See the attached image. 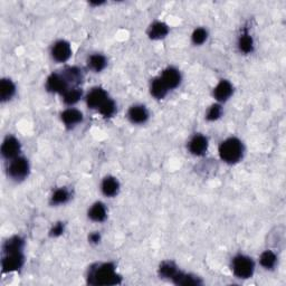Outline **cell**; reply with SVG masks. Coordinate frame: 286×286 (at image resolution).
Segmentation results:
<instances>
[{"label":"cell","instance_id":"30bf717a","mask_svg":"<svg viewBox=\"0 0 286 286\" xmlns=\"http://www.w3.org/2000/svg\"><path fill=\"white\" fill-rule=\"evenodd\" d=\"M160 79L162 80V82L165 84V86L168 87V90H175V88L178 87L181 83V74L179 70H177L176 67H167L162 74L160 75Z\"/></svg>","mask_w":286,"mask_h":286},{"label":"cell","instance_id":"52a82bcc","mask_svg":"<svg viewBox=\"0 0 286 286\" xmlns=\"http://www.w3.org/2000/svg\"><path fill=\"white\" fill-rule=\"evenodd\" d=\"M20 150H22V145H20L17 138L13 137V135H8V137L5 138L2 144V154L5 159L10 161L19 157Z\"/></svg>","mask_w":286,"mask_h":286},{"label":"cell","instance_id":"4316f807","mask_svg":"<svg viewBox=\"0 0 286 286\" xmlns=\"http://www.w3.org/2000/svg\"><path fill=\"white\" fill-rule=\"evenodd\" d=\"M71 199V192L66 188H59L54 191V194L50 197V204L54 206L64 205Z\"/></svg>","mask_w":286,"mask_h":286},{"label":"cell","instance_id":"d4e9b609","mask_svg":"<svg viewBox=\"0 0 286 286\" xmlns=\"http://www.w3.org/2000/svg\"><path fill=\"white\" fill-rule=\"evenodd\" d=\"M173 282L176 285H184V286L201 284V280L199 277L194 276V275H190V274H186L183 272H179L178 274H177L176 277L173 279Z\"/></svg>","mask_w":286,"mask_h":286},{"label":"cell","instance_id":"5b68a950","mask_svg":"<svg viewBox=\"0 0 286 286\" xmlns=\"http://www.w3.org/2000/svg\"><path fill=\"white\" fill-rule=\"evenodd\" d=\"M25 256L23 252L5 253L2 261V267L4 273L17 272L24 266Z\"/></svg>","mask_w":286,"mask_h":286},{"label":"cell","instance_id":"d6a6232c","mask_svg":"<svg viewBox=\"0 0 286 286\" xmlns=\"http://www.w3.org/2000/svg\"><path fill=\"white\" fill-rule=\"evenodd\" d=\"M88 241L91 244H98L101 241V235L98 233H92L90 237H88Z\"/></svg>","mask_w":286,"mask_h":286},{"label":"cell","instance_id":"ac0fdd59","mask_svg":"<svg viewBox=\"0 0 286 286\" xmlns=\"http://www.w3.org/2000/svg\"><path fill=\"white\" fill-rule=\"evenodd\" d=\"M169 34V27L162 22H155L148 29V36L152 40H160L167 37Z\"/></svg>","mask_w":286,"mask_h":286},{"label":"cell","instance_id":"5bb4252c","mask_svg":"<svg viewBox=\"0 0 286 286\" xmlns=\"http://www.w3.org/2000/svg\"><path fill=\"white\" fill-rule=\"evenodd\" d=\"M61 119L67 128L72 129L83 121V113L80 110H77V108L70 107L62 112Z\"/></svg>","mask_w":286,"mask_h":286},{"label":"cell","instance_id":"8992f818","mask_svg":"<svg viewBox=\"0 0 286 286\" xmlns=\"http://www.w3.org/2000/svg\"><path fill=\"white\" fill-rule=\"evenodd\" d=\"M50 55L59 63H65L69 61L72 56V47L69 41L64 39L57 40L56 43L51 46Z\"/></svg>","mask_w":286,"mask_h":286},{"label":"cell","instance_id":"9c48e42d","mask_svg":"<svg viewBox=\"0 0 286 286\" xmlns=\"http://www.w3.org/2000/svg\"><path fill=\"white\" fill-rule=\"evenodd\" d=\"M108 98L107 92L102 87H93L85 96L87 106L93 110H97L102 104Z\"/></svg>","mask_w":286,"mask_h":286},{"label":"cell","instance_id":"7c38bea8","mask_svg":"<svg viewBox=\"0 0 286 286\" xmlns=\"http://www.w3.org/2000/svg\"><path fill=\"white\" fill-rule=\"evenodd\" d=\"M208 139L202 134H195L188 143V149L191 154L200 157L204 155L208 150Z\"/></svg>","mask_w":286,"mask_h":286},{"label":"cell","instance_id":"4dcf8cb0","mask_svg":"<svg viewBox=\"0 0 286 286\" xmlns=\"http://www.w3.org/2000/svg\"><path fill=\"white\" fill-rule=\"evenodd\" d=\"M222 116V107L220 104H212V105L208 108V111L206 113V119L208 121L214 122L217 121L218 119H220V117Z\"/></svg>","mask_w":286,"mask_h":286},{"label":"cell","instance_id":"cb8c5ba5","mask_svg":"<svg viewBox=\"0 0 286 286\" xmlns=\"http://www.w3.org/2000/svg\"><path fill=\"white\" fill-rule=\"evenodd\" d=\"M179 272H180L179 268L177 267L176 264L173 262H163L159 267L160 276L169 280H173Z\"/></svg>","mask_w":286,"mask_h":286},{"label":"cell","instance_id":"1f68e13d","mask_svg":"<svg viewBox=\"0 0 286 286\" xmlns=\"http://www.w3.org/2000/svg\"><path fill=\"white\" fill-rule=\"evenodd\" d=\"M64 231H65L64 222L59 221V222H56L53 227H51V230L49 231V236L50 237H60L61 235H63Z\"/></svg>","mask_w":286,"mask_h":286},{"label":"cell","instance_id":"6da1fadb","mask_svg":"<svg viewBox=\"0 0 286 286\" xmlns=\"http://www.w3.org/2000/svg\"><path fill=\"white\" fill-rule=\"evenodd\" d=\"M122 282V277L117 273L112 263H101L92 265L87 273V283L95 286L118 285Z\"/></svg>","mask_w":286,"mask_h":286},{"label":"cell","instance_id":"d6986e66","mask_svg":"<svg viewBox=\"0 0 286 286\" xmlns=\"http://www.w3.org/2000/svg\"><path fill=\"white\" fill-rule=\"evenodd\" d=\"M16 93V85L9 79H3L0 82V101L7 102L12 100Z\"/></svg>","mask_w":286,"mask_h":286},{"label":"cell","instance_id":"277c9868","mask_svg":"<svg viewBox=\"0 0 286 286\" xmlns=\"http://www.w3.org/2000/svg\"><path fill=\"white\" fill-rule=\"evenodd\" d=\"M29 170L30 167L28 160L19 155V157L10 160L8 165V176L14 180L22 181L27 178Z\"/></svg>","mask_w":286,"mask_h":286},{"label":"cell","instance_id":"4fadbf2b","mask_svg":"<svg viewBox=\"0 0 286 286\" xmlns=\"http://www.w3.org/2000/svg\"><path fill=\"white\" fill-rule=\"evenodd\" d=\"M234 93V86L230 81L221 80L214 88V97L218 102H226L230 100Z\"/></svg>","mask_w":286,"mask_h":286},{"label":"cell","instance_id":"484cf974","mask_svg":"<svg viewBox=\"0 0 286 286\" xmlns=\"http://www.w3.org/2000/svg\"><path fill=\"white\" fill-rule=\"evenodd\" d=\"M83 96V92L79 86L75 87H70L64 94H63V101L66 105H74L77 102H79Z\"/></svg>","mask_w":286,"mask_h":286},{"label":"cell","instance_id":"2e32d148","mask_svg":"<svg viewBox=\"0 0 286 286\" xmlns=\"http://www.w3.org/2000/svg\"><path fill=\"white\" fill-rule=\"evenodd\" d=\"M101 190L103 192L104 196L106 197H116L119 194L120 190V183L116 177L107 176L103 179L101 184Z\"/></svg>","mask_w":286,"mask_h":286},{"label":"cell","instance_id":"f546056e","mask_svg":"<svg viewBox=\"0 0 286 286\" xmlns=\"http://www.w3.org/2000/svg\"><path fill=\"white\" fill-rule=\"evenodd\" d=\"M208 39V32L207 29L199 27V28H196L194 30V33L191 35V40L192 43L197 46H200L205 43V41Z\"/></svg>","mask_w":286,"mask_h":286},{"label":"cell","instance_id":"7a4b0ae2","mask_svg":"<svg viewBox=\"0 0 286 286\" xmlns=\"http://www.w3.org/2000/svg\"><path fill=\"white\" fill-rule=\"evenodd\" d=\"M244 144L237 138H228L222 141L218 149L220 159L228 164H234L239 162L244 155Z\"/></svg>","mask_w":286,"mask_h":286},{"label":"cell","instance_id":"e0dca14e","mask_svg":"<svg viewBox=\"0 0 286 286\" xmlns=\"http://www.w3.org/2000/svg\"><path fill=\"white\" fill-rule=\"evenodd\" d=\"M87 215L91 220L95 222H102L106 219L107 209L103 202L97 201L91 206L90 209H88Z\"/></svg>","mask_w":286,"mask_h":286},{"label":"cell","instance_id":"7402d4cb","mask_svg":"<svg viewBox=\"0 0 286 286\" xmlns=\"http://www.w3.org/2000/svg\"><path fill=\"white\" fill-rule=\"evenodd\" d=\"M87 65L93 72L100 73L105 69L107 65L106 57L102 54H93L88 57Z\"/></svg>","mask_w":286,"mask_h":286},{"label":"cell","instance_id":"f1b7e54d","mask_svg":"<svg viewBox=\"0 0 286 286\" xmlns=\"http://www.w3.org/2000/svg\"><path fill=\"white\" fill-rule=\"evenodd\" d=\"M97 111L100 112L101 116H103L104 118H112L117 112V104L112 98L108 97L107 100L97 108Z\"/></svg>","mask_w":286,"mask_h":286},{"label":"cell","instance_id":"603a6c76","mask_svg":"<svg viewBox=\"0 0 286 286\" xmlns=\"http://www.w3.org/2000/svg\"><path fill=\"white\" fill-rule=\"evenodd\" d=\"M24 246H25V242L22 237L13 236L5 242L3 251L4 254L12 253V252H23Z\"/></svg>","mask_w":286,"mask_h":286},{"label":"cell","instance_id":"8fae6325","mask_svg":"<svg viewBox=\"0 0 286 286\" xmlns=\"http://www.w3.org/2000/svg\"><path fill=\"white\" fill-rule=\"evenodd\" d=\"M149 117L148 108L141 104L132 105L128 111V119L133 124H144L149 120Z\"/></svg>","mask_w":286,"mask_h":286},{"label":"cell","instance_id":"3957f363","mask_svg":"<svg viewBox=\"0 0 286 286\" xmlns=\"http://www.w3.org/2000/svg\"><path fill=\"white\" fill-rule=\"evenodd\" d=\"M232 269L236 277L242 279L251 278L255 272V263L246 255L238 254L232 261Z\"/></svg>","mask_w":286,"mask_h":286},{"label":"cell","instance_id":"83f0119b","mask_svg":"<svg viewBox=\"0 0 286 286\" xmlns=\"http://www.w3.org/2000/svg\"><path fill=\"white\" fill-rule=\"evenodd\" d=\"M259 263L265 269H273L277 264V256L273 251H265L261 254Z\"/></svg>","mask_w":286,"mask_h":286},{"label":"cell","instance_id":"ffe728a7","mask_svg":"<svg viewBox=\"0 0 286 286\" xmlns=\"http://www.w3.org/2000/svg\"><path fill=\"white\" fill-rule=\"evenodd\" d=\"M150 92H151V95L154 98H157V100H162V98L167 96L169 90L159 76V77H155V79H153V81L151 82V85H150Z\"/></svg>","mask_w":286,"mask_h":286},{"label":"cell","instance_id":"44dd1931","mask_svg":"<svg viewBox=\"0 0 286 286\" xmlns=\"http://www.w3.org/2000/svg\"><path fill=\"white\" fill-rule=\"evenodd\" d=\"M238 49L244 54H251L254 50V39L247 29H244L238 38Z\"/></svg>","mask_w":286,"mask_h":286},{"label":"cell","instance_id":"ba28073f","mask_svg":"<svg viewBox=\"0 0 286 286\" xmlns=\"http://www.w3.org/2000/svg\"><path fill=\"white\" fill-rule=\"evenodd\" d=\"M70 86L62 74L59 73H53L50 74L47 80H46V90L50 93H56V94H62L69 90Z\"/></svg>","mask_w":286,"mask_h":286},{"label":"cell","instance_id":"9a60e30c","mask_svg":"<svg viewBox=\"0 0 286 286\" xmlns=\"http://www.w3.org/2000/svg\"><path fill=\"white\" fill-rule=\"evenodd\" d=\"M65 81L67 82L69 86L72 85V87H75L77 85H80L83 82V73L82 70L79 69L76 66H67L64 69V71L61 73Z\"/></svg>","mask_w":286,"mask_h":286}]
</instances>
